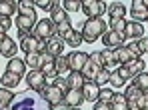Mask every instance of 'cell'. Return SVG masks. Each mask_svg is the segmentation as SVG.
Returning a JSON list of instances; mask_svg holds the SVG:
<instances>
[{"instance_id":"obj_1","label":"cell","mask_w":148,"mask_h":110,"mask_svg":"<svg viewBox=\"0 0 148 110\" xmlns=\"http://www.w3.org/2000/svg\"><path fill=\"white\" fill-rule=\"evenodd\" d=\"M36 24H38V16H36V10H34V2L32 0L18 2V16H16L18 36L24 38L28 34H32V30H34Z\"/></svg>"},{"instance_id":"obj_2","label":"cell","mask_w":148,"mask_h":110,"mask_svg":"<svg viewBox=\"0 0 148 110\" xmlns=\"http://www.w3.org/2000/svg\"><path fill=\"white\" fill-rule=\"evenodd\" d=\"M10 110H50V104L38 92H18L10 104Z\"/></svg>"},{"instance_id":"obj_3","label":"cell","mask_w":148,"mask_h":110,"mask_svg":"<svg viewBox=\"0 0 148 110\" xmlns=\"http://www.w3.org/2000/svg\"><path fill=\"white\" fill-rule=\"evenodd\" d=\"M66 92H68L66 78L56 76V78L42 90V98H44L48 104H58V102H64V94H66Z\"/></svg>"},{"instance_id":"obj_4","label":"cell","mask_w":148,"mask_h":110,"mask_svg":"<svg viewBox=\"0 0 148 110\" xmlns=\"http://www.w3.org/2000/svg\"><path fill=\"white\" fill-rule=\"evenodd\" d=\"M104 34H106V22L102 18H88L82 22V40L92 44Z\"/></svg>"},{"instance_id":"obj_5","label":"cell","mask_w":148,"mask_h":110,"mask_svg":"<svg viewBox=\"0 0 148 110\" xmlns=\"http://www.w3.org/2000/svg\"><path fill=\"white\" fill-rule=\"evenodd\" d=\"M144 68H146L144 60H142V58H138V60H132V62H126V64H122V66H118V68H116V72L122 76L126 82H128L130 78H134V76H138L140 72H144Z\"/></svg>"},{"instance_id":"obj_6","label":"cell","mask_w":148,"mask_h":110,"mask_svg":"<svg viewBox=\"0 0 148 110\" xmlns=\"http://www.w3.org/2000/svg\"><path fill=\"white\" fill-rule=\"evenodd\" d=\"M114 52V60H116V64H126V62H132V60H138L140 58V52H138V48H136V44L132 42V44H128V46H120V48H116V50H112Z\"/></svg>"},{"instance_id":"obj_7","label":"cell","mask_w":148,"mask_h":110,"mask_svg":"<svg viewBox=\"0 0 148 110\" xmlns=\"http://www.w3.org/2000/svg\"><path fill=\"white\" fill-rule=\"evenodd\" d=\"M32 34H34V36H38L40 40L48 42L50 38H54V36H56V24H54L50 18H42V20H38V24L34 26Z\"/></svg>"},{"instance_id":"obj_8","label":"cell","mask_w":148,"mask_h":110,"mask_svg":"<svg viewBox=\"0 0 148 110\" xmlns=\"http://www.w3.org/2000/svg\"><path fill=\"white\" fill-rule=\"evenodd\" d=\"M20 48L24 50V54H34V52H44L46 50V42L40 40L34 34H28L24 38H20Z\"/></svg>"},{"instance_id":"obj_9","label":"cell","mask_w":148,"mask_h":110,"mask_svg":"<svg viewBox=\"0 0 148 110\" xmlns=\"http://www.w3.org/2000/svg\"><path fill=\"white\" fill-rule=\"evenodd\" d=\"M26 84H28V88L32 92H38V94H42V90L48 86L46 76L42 74V70H30L26 74Z\"/></svg>"},{"instance_id":"obj_10","label":"cell","mask_w":148,"mask_h":110,"mask_svg":"<svg viewBox=\"0 0 148 110\" xmlns=\"http://www.w3.org/2000/svg\"><path fill=\"white\" fill-rule=\"evenodd\" d=\"M124 96H126V100H128V108H130V110H140V104H142V96H144V92H142L136 84L126 86Z\"/></svg>"},{"instance_id":"obj_11","label":"cell","mask_w":148,"mask_h":110,"mask_svg":"<svg viewBox=\"0 0 148 110\" xmlns=\"http://www.w3.org/2000/svg\"><path fill=\"white\" fill-rule=\"evenodd\" d=\"M66 58H68V64H70V72H82L86 62L90 60V56L82 50H72Z\"/></svg>"},{"instance_id":"obj_12","label":"cell","mask_w":148,"mask_h":110,"mask_svg":"<svg viewBox=\"0 0 148 110\" xmlns=\"http://www.w3.org/2000/svg\"><path fill=\"white\" fill-rule=\"evenodd\" d=\"M82 12L88 18H100L106 12V4L100 2V0H84L82 2Z\"/></svg>"},{"instance_id":"obj_13","label":"cell","mask_w":148,"mask_h":110,"mask_svg":"<svg viewBox=\"0 0 148 110\" xmlns=\"http://www.w3.org/2000/svg\"><path fill=\"white\" fill-rule=\"evenodd\" d=\"M124 34L120 32H114V30H108L104 36H102V42H104V46L106 48H110V50H116V48H120L124 46Z\"/></svg>"},{"instance_id":"obj_14","label":"cell","mask_w":148,"mask_h":110,"mask_svg":"<svg viewBox=\"0 0 148 110\" xmlns=\"http://www.w3.org/2000/svg\"><path fill=\"white\" fill-rule=\"evenodd\" d=\"M130 16H132L134 22H140V24L144 20H148V8L144 6L142 0H132V4H130Z\"/></svg>"},{"instance_id":"obj_15","label":"cell","mask_w":148,"mask_h":110,"mask_svg":"<svg viewBox=\"0 0 148 110\" xmlns=\"http://www.w3.org/2000/svg\"><path fill=\"white\" fill-rule=\"evenodd\" d=\"M64 46H66V40H62L58 34L54 36V38H50L48 42H46V54L52 56V58H58V56H62V52H64Z\"/></svg>"},{"instance_id":"obj_16","label":"cell","mask_w":148,"mask_h":110,"mask_svg":"<svg viewBox=\"0 0 148 110\" xmlns=\"http://www.w3.org/2000/svg\"><path fill=\"white\" fill-rule=\"evenodd\" d=\"M16 52H18L16 42H14L10 36H4V38L0 40V54L6 56V58H16Z\"/></svg>"},{"instance_id":"obj_17","label":"cell","mask_w":148,"mask_h":110,"mask_svg":"<svg viewBox=\"0 0 148 110\" xmlns=\"http://www.w3.org/2000/svg\"><path fill=\"white\" fill-rule=\"evenodd\" d=\"M82 94H84V100L88 102H96L100 96V86L94 80H86V84L82 86Z\"/></svg>"},{"instance_id":"obj_18","label":"cell","mask_w":148,"mask_h":110,"mask_svg":"<svg viewBox=\"0 0 148 110\" xmlns=\"http://www.w3.org/2000/svg\"><path fill=\"white\" fill-rule=\"evenodd\" d=\"M142 34H144V28L140 22H134V20H130V22H126V28H124V38H134V40H140L142 38Z\"/></svg>"},{"instance_id":"obj_19","label":"cell","mask_w":148,"mask_h":110,"mask_svg":"<svg viewBox=\"0 0 148 110\" xmlns=\"http://www.w3.org/2000/svg\"><path fill=\"white\" fill-rule=\"evenodd\" d=\"M50 20L58 26V24H62V22H68L70 18H68V14L64 12V8H62V2H54V6H52V10H50Z\"/></svg>"},{"instance_id":"obj_20","label":"cell","mask_w":148,"mask_h":110,"mask_svg":"<svg viewBox=\"0 0 148 110\" xmlns=\"http://www.w3.org/2000/svg\"><path fill=\"white\" fill-rule=\"evenodd\" d=\"M86 84V78L82 76V72H70L66 76V86L68 90H82V86Z\"/></svg>"},{"instance_id":"obj_21","label":"cell","mask_w":148,"mask_h":110,"mask_svg":"<svg viewBox=\"0 0 148 110\" xmlns=\"http://www.w3.org/2000/svg\"><path fill=\"white\" fill-rule=\"evenodd\" d=\"M48 58L46 52H34V54H26V66H30L32 70H40V66H42V62Z\"/></svg>"},{"instance_id":"obj_22","label":"cell","mask_w":148,"mask_h":110,"mask_svg":"<svg viewBox=\"0 0 148 110\" xmlns=\"http://www.w3.org/2000/svg\"><path fill=\"white\" fill-rule=\"evenodd\" d=\"M18 2L14 0H0V18H10L12 14H18Z\"/></svg>"},{"instance_id":"obj_23","label":"cell","mask_w":148,"mask_h":110,"mask_svg":"<svg viewBox=\"0 0 148 110\" xmlns=\"http://www.w3.org/2000/svg\"><path fill=\"white\" fill-rule=\"evenodd\" d=\"M64 102H66L68 106H72V108H78V106L84 102L82 90H68V92L64 94Z\"/></svg>"},{"instance_id":"obj_24","label":"cell","mask_w":148,"mask_h":110,"mask_svg":"<svg viewBox=\"0 0 148 110\" xmlns=\"http://www.w3.org/2000/svg\"><path fill=\"white\" fill-rule=\"evenodd\" d=\"M6 72H12V74H18V76H24L26 72V62L20 58H10V62L6 64Z\"/></svg>"},{"instance_id":"obj_25","label":"cell","mask_w":148,"mask_h":110,"mask_svg":"<svg viewBox=\"0 0 148 110\" xmlns=\"http://www.w3.org/2000/svg\"><path fill=\"white\" fill-rule=\"evenodd\" d=\"M106 12H108L110 20H118V18H124V16H126V8H124L122 2H112Z\"/></svg>"},{"instance_id":"obj_26","label":"cell","mask_w":148,"mask_h":110,"mask_svg":"<svg viewBox=\"0 0 148 110\" xmlns=\"http://www.w3.org/2000/svg\"><path fill=\"white\" fill-rule=\"evenodd\" d=\"M14 96H16V94H14L10 88H0V110H8L10 108Z\"/></svg>"},{"instance_id":"obj_27","label":"cell","mask_w":148,"mask_h":110,"mask_svg":"<svg viewBox=\"0 0 148 110\" xmlns=\"http://www.w3.org/2000/svg\"><path fill=\"white\" fill-rule=\"evenodd\" d=\"M0 80H2V84H4V88H16L18 84H20V80H22V76H18V74H12V72H4L2 76H0Z\"/></svg>"},{"instance_id":"obj_28","label":"cell","mask_w":148,"mask_h":110,"mask_svg":"<svg viewBox=\"0 0 148 110\" xmlns=\"http://www.w3.org/2000/svg\"><path fill=\"white\" fill-rule=\"evenodd\" d=\"M54 64H56V74L62 76V74H70V64H68V58L66 56H58L54 58Z\"/></svg>"},{"instance_id":"obj_29","label":"cell","mask_w":148,"mask_h":110,"mask_svg":"<svg viewBox=\"0 0 148 110\" xmlns=\"http://www.w3.org/2000/svg\"><path fill=\"white\" fill-rule=\"evenodd\" d=\"M98 72H100V68H98V66H94V64L88 60V62H86V66H84V70H82V76H84L86 80H96Z\"/></svg>"},{"instance_id":"obj_30","label":"cell","mask_w":148,"mask_h":110,"mask_svg":"<svg viewBox=\"0 0 148 110\" xmlns=\"http://www.w3.org/2000/svg\"><path fill=\"white\" fill-rule=\"evenodd\" d=\"M110 108L112 110H130L128 108V100L124 94H114V100L110 102Z\"/></svg>"},{"instance_id":"obj_31","label":"cell","mask_w":148,"mask_h":110,"mask_svg":"<svg viewBox=\"0 0 148 110\" xmlns=\"http://www.w3.org/2000/svg\"><path fill=\"white\" fill-rule=\"evenodd\" d=\"M72 32H74V28H72V24H70V20H68V22H62V24L56 26V34H58L62 40H68Z\"/></svg>"},{"instance_id":"obj_32","label":"cell","mask_w":148,"mask_h":110,"mask_svg":"<svg viewBox=\"0 0 148 110\" xmlns=\"http://www.w3.org/2000/svg\"><path fill=\"white\" fill-rule=\"evenodd\" d=\"M62 8H64L66 14H76L78 10H82V2H78V0H64Z\"/></svg>"},{"instance_id":"obj_33","label":"cell","mask_w":148,"mask_h":110,"mask_svg":"<svg viewBox=\"0 0 148 110\" xmlns=\"http://www.w3.org/2000/svg\"><path fill=\"white\" fill-rule=\"evenodd\" d=\"M132 80H134L132 84H136L142 92H148V74H146V72H140V74H138V76H134Z\"/></svg>"},{"instance_id":"obj_34","label":"cell","mask_w":148,"mask_h":110,"mask_svg":"<svg viewBox=\"0 0 148 110\" xmlns=\"http://www.w3.org/2000/svg\"><path fill=\"white\" fill-rule=\"evenodd\" d=\"M100 54H102V60H104V66H106V68H108V66H116L114 52H112L110 48H104V50H100Z\"/></svg>"},{"instance_id":"obj_35","label":"cell","mask_w":148,"mask_h":110,"mask_svg":"<svg viewBox=\"0 0 148 110\" xmlns=\"http://www.w3.org/2000/svg\"><path fill=\"white\" fill-rule=\"evenodd\" d=\"M94 82L98 84V86H106V84L110 82V70H108V68H102V70L98 72V76H96Z\"/></svg>"},{"instance_id":"obj_36","label":"cell","mask_w":148,"mask_h":110,"mask_svg":"<svg viewBox=\"0 0 148 110\" xmlns=\"http://www.w3.org/2000/svg\"><path fill=\"white\" fill-rule=\"evenodd\" d=\"M66 44H68V46H72V48L80 46V44H82V32H80V30H74L72 34H70V38L66 40Z\"/></svg>"},{"instance_id":"obj_37","label":"cell","mask_w":148,"mask_h":110,"mask_svg":"<svg viewBox=\"0 0 148 110\" xmlns=\"http://www.w3.org/2000/svg\"><path fill=\"white\" fill-rule=\"evenodd\" d=\"M114 94H116V92H112L110 88H100L98 100H100V102H108V104H110V102L114 100Z\"/></svg>"},{"instance_id":"obj_38","label":"cell","mask_w":148,"mask_h":110,"mask_svg":"<svg viewBox=\"0 0 148 110\" xmlns=\"http://www.w3.org/2000/svg\"><path fill=\"white\" fill-rule=\"evenodd\" d=\"M110 84H112L114 88H122L124 84H126V80H124L122 76H120V74L114 70V72H110Z\"/></svg>"},{"instance_id":"obj_39","label":"cell","mask_w":148,"mask_h":110,"mask_svg":"<svg viewBox=\"0 0 148 110\" xmlns=\"http://www.w3.org/2000/svg\"><path fill=\"white\" fill-rule=\"evenodd\" d=\"M124 28H126V20H124V18H118V20H110V30L124 34Z\"/></svg>"},{"instance_id":"obj_40","label":"cell","mask_w":148,"mask_h":110,"mask_svg":"<svg viewBox=\"0 0 148 110\" xmlns=\"http://www.w3.org/2000/svg\"><path fill=\"white\" fill-rule=\"evenodd\" d=\"M90 62H92L94 66H98L100 70H102V68H106V66H104V60H102V54H100V52H92V54H90Z\"/></svg>"},{"instance_id":"obj_41","label":"cell","mask_w":148,"mask_h":110,"mask_svg":"<svg viewBox=\"0 0 148 110\" xmlns=\"http://www.w3.org/2000/svg\"><path fill=\"white\" fill-rule=\"evenodd\" d=\"M134 44H136V48H138V52H140V54H148V38L142 36V38H140V40H136Z\"/></svg>"},{"instance_id":"obj_42","label":"cell","mask_w":148,"mask_h":110,"mask_svg":"<svg viewBox=\"0 0 148 110\" xmlns=\"http://www.w3.org/2000/svg\"><path fill=\"white\" fill-rule=\"evenodd\" d=\"M54 2L52 0H36L34 2V8H42V10H52Z\"/></svg>"},{"instance_id":"obj_43","label":"cell","mask_w":148,"mask_h":110,"mask_svg":"<svg viewBox=\"0 0 148 110\" xmlns=\"http://www.w3.org/2000/svg\"><path fill=\"white\" fill-rule=\"evenodd\" d=\"M50 110H72V106H68L66 102H58V104H50Z\"/></svg>"},{"instance_id":"obj_44","label":"cell","mask_w":148,"mask_h":110,"mask_svg":"<svg viewBox=\"0 0 148 110\" xmlns=\"http://www.w3.org/2000/svg\"><path fill=\"white\" fill-rule=\"evenodd\" d=\"M94 110H112V108H110L108 102H100V100H96V102H94Z\"/></svg>"},{"instance_id":"obj_45","label":"cell","mask_w":148,"mask_h":110,"mask_svg":"<svg viewBox=\"0 0 148 110\" xmlns=\"http://www.w3.org/2000/svg\"><path fill=\"white\" fill-rule=\"evenodd\" d=\"M0 24H2V28H4V30H10L12 20H10V18H0Z\"/></svg>"},{"instance_id":"obj_46","label":"cell","mask_w":148,"mask_h":110,"mask_svg":"<svg viewBox=\"0 0 148 110\" xmlns=\"http://www.w3.org/2000/svg\"><path fill=\"white\" fill-rule=\"evenodd\" d=\"M140 110H148V92H144V96H142V104H140Z\"/></svg>"},{"instance_id":"obj_47","label":"cell","mask_w":148,"mask_h":110,"mask_svg":"<svg viewBox=\"0 0 148 110\" xmlns=\"http://www.w3.org/2000/svg\"><path fill=\"white\" fill-rule=\"evenodd\" d=\"M4 36H6V30H4V28H2V24H0V40H2Z\"/></svg>"},{"instance_id":"obj_48","label":"cell","mask_w":148,"mask_h":110,"mask_svg":"<svg viewBox=\"0 0 148 110\" xmlns=\"http://www.w3.org/2000/svg\"><path fill=\"white\" fill-rule=\"evenodd\" d=\"M142 2H144V6H146V8H148V0H142Z\"/></svg>"},{"instance_id":"obj_49","label":"cell","mask_w":148,"mask_h":110,"mask_svg":"<svg viewBox=\"0 0 148 110\" xmlns=\"http://www.w3.org/2000/svg\"><path fill=\"white\" fill-rule=\"evenodd\" d=\"M72 110H78V108H72Z\"/></svg>"},{"instance_id":"obj_50","label":"cell","mask_w":148,"mask_h":110,"mask_svg":"<svg viewBox=\"0 0 148 110\" xmlns=\"http://www.w3.org/2000/svg\"><path fill=\"white\" fill-rule=\"evenodd\" d=\"M146 22H148V20H146Z\"/></svg>"}]
</instances>
